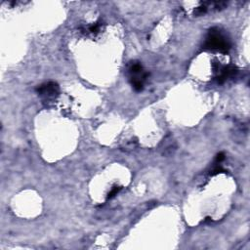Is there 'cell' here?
<instances>
[{"instance_id":"cell-1","label":"cell","mask_w":250,"mask_h":250,"mask_svg":"<svg viewBox=\"0 0 250 250\" xmlns=\"http://www.w3.org/2000/svg\"><path fill=\"white\" fill-rule=\"evenodd\" d=\"M204 48L208 50H215L221 53H228L231 49V43L218 28H212L208 32Z\"/></svg>"},{"instance_id":"cell-2","label":"cell","mask_w":250,"mask_h":250,"mask_svg":"<svg viewBox=\"0 0 250 250\" xmlns=\"http://www.w3.org/2000/svg\"><path fill=\"white\" fill-rule=\"evenodd\" d=\"M36 91L39 95L50 98V97H55L56 95H58L60 92V88L58 84L51 81V82L41 84L40 86L37 87Z\"/></svg>"},{"instance_id":"cell-3","label":"cell","mask_w":250,"mask_h":250,"mask_svg":"<svg viewBox=\"0 0 250 250\" xmlns=\"http://www.w3.org/2000/svg\"><path fill=\"white\" fill-rule=\"evenodd\" d=\"M102 27V22H95L94 25L90 26L88 27V32L90 33H93V34H96V33H98L101 30Z\"/></svg>"},{"instance_id":"cell-4","label":"cell","mask_w":250,"mask_h":250,"mask_svg":"<svg viewBox=\"0 0 250 250\" xmlns=\"http://www.w3.org/2000/svg\"><path fill=\"white\" fill-rule=\"evenodd\" d=\"M122 189L121 187H118V186H115V187H113L112 189L111 190V192H109V194H107V200H111V198H112V197H115L119 192H120V190Z\"/></svg>"},{"instance_id":"cell-5","label":"cell","mask_w":250,"mask_h":250,"mask_svg":"<svg viewBox=\"0 0 250 250\" xmlns=\"http://www.w3.org/2000/svg\"><path fill=\"white\" fill-rule=\"evenodd\" d=\"M225 159V155L223 152H220L217 155V156H216V159H215V162L216 163H220V162H222L223 160Z\"/></svg>"}]
</instances>
